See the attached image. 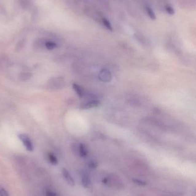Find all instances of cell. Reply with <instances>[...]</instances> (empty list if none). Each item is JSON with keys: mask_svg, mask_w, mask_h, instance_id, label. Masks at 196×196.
Listing matches in <instances>:
<instances>
[{"mask_svg": "<svg viewBox=\"0 0 196 196\" xmlns=\"http://www.w3.org/2000/svg\"><path fill=\"white\" fill-rule=\"evenodd\" d=\"M89 167L90 169H95L97 167V164L94 161H91L89 163Z\"/></svg>", "mask_w": 196, "mask_h": 196, "instance_id": "cell-16", "label": "cell"}, {"mask_svg": "<svg viewBox=\"0 0 196 196\" xmlns=\"http://www.w3.org/2000/svg\"><path fill=\"white\" fill-rule=\"evenodd\" d=\"M90 183H91L89 175L88 174V173H85L82 174V184L83 187H85V188H88V187H90Z\"/></svg>", "mask_w": 196, "mask_h": 196, "instance_id": "cell-5", "label": "cell"}, {"mask_svg": "<svg viewBox=\"0 0 196 196\" xmlns=\"http://www.w3.org/2000/svg\"><path fill=\"white\" fill-rule=\"evenodd\" d=\"M166 11H167V12L168 13L170 14H174V10L173 8L171 7V6H167L166 8Z\"/></svg>", "mask_w": 196, "mask_h": 196, "instance_id": "cell-17", "label": "cell"}, {"mask_svg": "<svg viewBox=\"0 0 196 196\" xmlns=\"http://www.w3.org/2000/svg\"><path fill=\"white\" fill-rule=\"evenodd\" d=\"M78 152L81 157H86L88 155V150L84 144L80 143L78 147Z\"/></svg>", "mask_w": 196, "mask_h": 196, "instance_id": "cell-7", "label": "cell"}, {"mask_svg": "<svg viewBox=\"0 0 196 196\" xmlns=\"http://www.w3.org/2000/svg\"><path fill=\"white\" fill-rule=\"evenodd\" d=\"M18 137L19 139L22 141V144L24 145V146L26 148L28 151L29 152H33L34 150V146L33 145V143L32 142L31 140L29 137H28L27 135L24 134H18Z\"/></svg>", "mask_w": 196, "mask_h": 196, "instance_id": "cell-1", "label": "cell"}, {"mask_svg": "<svg viewBox=\"0 0 196 196\" xmlns=\"http://www.w3.org/2000/svg\"><path fill=\"white\" fill-rule=\"evenodd\" d=\"M102 182L104 183V184H108V179L107 178H104L103 180H102Z\"/></svg>", "mask_w": 196, "mask_h": 196, "instance_id": "cell-18", "label": "cell"}, {"mask_svg": "<svg viewBox=\"0 0 196 196\" xmlns=\"http://www.w3.org/2000/svg\"><path fill=\"white\" fill-rule=\"evenodd\" d=\"M132 181L135 183H136V184H137V185H140V186H145V185H147V183H146V182H145V181H142V180H140V179H137V178H133V179H132Z\"/></svg>", "mask_w": 196, "mask_h": 196, "instance_id": "cell-12", "label": "cell"}, {"mask_svg": "<svg viewBox=\"0 0 196 196\" xmlns=\"http://www.w3.org/2000/svg\"><path fill=\"white\" fill-rule=\"evenodd\" d=\"M100 101L97 100H91V101H89V102H88L85 104H84L81 106V108L89 109V108H92L98 107V106H100Z\"/></svg>", "mask_w": 196, "mask_h": 196, "instance_id": "cell-4", "label": "cell"}, {"mask_svg": "<svg viewBox=\"0 0 196 196\" xmlns=\"http://www.w3.org/2000/svg\"><path fill=\"white\" fill-rule=\"evenodd\" d=\"M99 78L100 80L103 81L108 82L111 80V74L108 70H107L106 69H104V70H101L100 72Z\"/></svg>", "mask_w": 196, "mask_h": 196, "instance_id": "cell-2", "label": "cell"}, {"mask_svg": "<svg viewBox=\"0 0 196 196\" xmlns=\"http://www.w3.org/2000/svg\"><path fill=\"white\" fill-rule=\"evenodd\" d=\"M45 194L47 196H58L57 194L55 192H53V190H46Z\"/></svg>", "mask_w": 196, "mask_h": 196, "instance_id": "cell-15", "label": "cell"}, {"mask_svg": "<svg viewBox=\"0 0 196 196\" xmlns=\"http://www.w3.org/2000/svg\"><path fill=\"white\" fill-rule=\"evenodd\" d=\"M0 196H9V193L4 187H0Z\"/></svg>", "mask_w": 196, "mask_h": 196, "instance_id": "cell-14", "label": "cell"}, {"mask_svg": "<svg viewBox=\"0 0 196 196\" xmlns=\"http://www.w3.org/2000/svg\"><path fill=\"white\" fill-rule=\"evenodd\" d=\"M31 75L29 73H22L20 75V79L22 80H27L29 79Z\"/></svg>", "mask_w": 196, "mask_h": 196, "instance_id": "cell-13", "label": "cell"}, {"mask_svg": "<svg viewBox=\"0 0 196 196\" xmlns=\"http://www.w3.org/2000/svg\"><path fill=\"white\" fill-rule=\"evenodd\" d=\"M73 89H74V91H76V94H77L80 97L82 98V97L84 96V94H85V92H84V89H83L79 85H77V84H76V83H74V84L73 85Z\"/></svg>", "mask_w": 196, "mask_h": 196, "instance_id": "cell-6", "label": "cell"}, {"mask_svg": "<svg viewBox=\"0 0 196 196\" xmlns=\"http://www.w3.org/2000/svg\"><path fill=\"white\" fill-rule=\"evenodd\" d=\"M146 10H147V14L150 18H151L152 20H154L156 19V16L151 8L147 6L146 8Z\"/></svg>", "mask_w": 196, "mask_h": 196, "instance_id": "cell-10", "label": "cell"}, {"mask_svg": "<svg viewBox=\"0 0 196 196\" xmlns=\"http://www.w3.org/2000/svg\"><path fill=\"white\" fill-rule=\"evenodd\" d=\"M45 47H46L47 49L53 50L57 47V44H56V43H55L54 42H53V41H47L45 43Z\"/></svg>", "mask_w": 196, "mask_h": 196, "instance_id": "cell-9", "label": "cell"}, {"mask_svg": "<svg viewBox=\"0 0 196 196\" xmlns=\"http://www.w3.org/2000/svg\"><path fill=\"white\" fill-rule=\"evenodd\" d=\"M62 174L63 178H65V179L66 180V181L67 182L69 185H70L71 187L74 185V184H75L74 180L73 178V177L71 176L70 172L67 169H63Z\"/></svg>", "mask_w": 196, "mask_h": 196, "instance_id": "cell-3", "label": "cell"}, {"mask_svg": "<svg viewBox=\"0 0 196 196\" xmlns=\"http://www.w3.org/2000/svg\"><path fill=\"white\" fill-rule=\"evenodd\" d=\"M103 24L104 25V26L106 27V28L108 29L109 31L111 32L113 31L111 24L110 23V22H109L107 19H106V18H104L103 20Z\"/></svg>", "mask_w": 196, "mask_h": 196, "instance_id": "cell-11", "label": "cell"}, {"mask_svg": "<svg viewBox=\"0 0 196 196\" xmlns=\"http://www.w3.org/2000/svg\"><path fill=\"white\" fill-rule=\"evenodd\" d=\"M48 160H49V163L53 165H57L58 164V160L53 154L51 153H49L48 154Z\"/></svg>", "mask_w": 196, "mask_h": 196, "instance_id": "cell-8", "label": "cell"}]
</instances>
